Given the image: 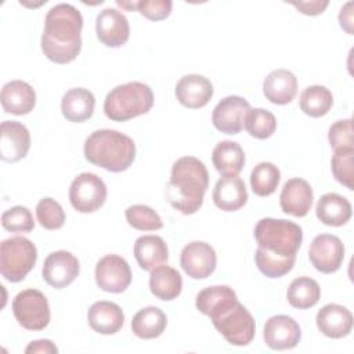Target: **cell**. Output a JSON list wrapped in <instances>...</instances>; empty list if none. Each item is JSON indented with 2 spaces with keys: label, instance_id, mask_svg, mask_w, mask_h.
<instances>
[{
  "label": "cell",
  "instance_id": "cell-1",
  "mask_svg": "<svg viewBox=\"0 0 354 354\" xmlns=\"http://www.w3.org/2000/svg\"><path fill=\"white\" fill-rule=\"evenodd\" d=\"M257 249L254 261L260 272L268 278H281L295 266L303 241V230L285 218L266 217L254 227Z\"/></svg>",
  "mask_w": 354,
  "mask_h": 354
},
{
  "label": "cell",
  "instance_id": "cell-2",
  "mask_svg": "<svg viewBox=\"0 0 354 354\" xmlns=\"http://www.w3.org/2000/svg\"><path fill=\"white\" fill-rule=\"evenodd\" d=\"M83 17L72 4L59 3L50 8L44 19L41 51L55 64L72 62L82 50Z\"/></svg>",
  "mask_w": 354,
  "mask_h": 354
},
{
  "label": "cell",
  "instance_id": "cell-3",
  "mask_svg": "<svg viewBox=\"0 0 354 354\" xmlns=\"http://www.w3.org/2000/svg\"><path fill=\"white\" fill-rule=\"evenodd\" d=\"M207 185L209 173L203 162L195 156H183L173 163L166 199L180 213L194 214L203 203Z\"/></svg>",
  "mask_w": 354,
  "mask_h": 354
},
{
  "label": "cell",
  "instance_id": "cell-4",
  "mask_svg": "<svg viewBox=\"0 0 354 354\" xmlns=\"http://www.w3.org/2000/svg\"><path fill=\"white\" fill-rule=\"evenodd\" d=\"M83 152L90 163L112 173H120L134 162L136 144L118 130L101 129L86 138Z\"/></svg>",
  "mask_w": 354,
  "mask_h": 354
},
{
  "label": "cell",
  "instance_id": "cell-5",
  "mask_svg": "<svg viewBox=\"0 0 354 354\" xmlns=\"http://www.w3.org/2000/svg\"><path fill=\"white\" fill-rule=\"evenodd\" d=\"M153 105L151 87L141 82H129L113 87L105 97L104 112L113 122H124L148 113Z\"/></svg>",
  "mask_w": 354,
  "mask_h": 354
},
{
  "label": "cell",
  "instance_id": "cell-6",
  "mask_svg": "<svg viewBox=\"0 0 354 354\" xmlns=\"http://www.w3.org/2000/svg\"><path fill=\"white\" fill-rule=\"evenodd\" d=\"M37 260L35 243L25 236H11L0 243V272L10 282H21Z\"/></svg>",
  "mask_w": 354,
  "mask_h": 354
},
{
  "label": "cell",
  "instance_id": "cell-7",
  "mask_svg": "<svg viewBox=\"0 0 354 354\" xmlns=\"http://www.w3.org/2000/svg\"><path fill=\"white\" fill-rule=\"evenodd\" d=\"M212 322L217 332L234 346H246L254 337V318L239 301L220 315L212 318Z\"/></svg>",
  "mask_w": 354,
  "mask_h": 354
},
{
  "label": "cell",
  "instance_id": "cell-8",
  "mask_svg": "<svg viewBox=\"0 0 354 354\" xmlns=\"http://www.w3.org/2000/svg\"><path fill=\"white\" fill-rule=\"evenodd\" d=\"M12 313L18 324L28 330H43L50 322L47 297L37 289H25L12 300Z\"/></svg>",
  "mask_w": 354,
  "mask_h": 354
},
{
  "label": "cell",
  "instance_id": "cell-9",
  "mask_svg": "<svg viewBox=\"0 0 354 354\" xmlns=\"http://www.w3.org/2000/svg\"><path fill=\"white\" fill-rule=\"evenodd\" d=\"M106 185L94 173H80L69 187V202L80 213H93L106 201Z\"/></svg>",
  "mask_w": 354,
  "mask_h": 354
},
{
  "label": "cell",
  "instance_id": "cell-10",
  "mask_svg": "<svg viewBox=\"0 0 354 354\" xmlns=\"http://www.w3.org/2000/svg\"><path fill=\"white\" fill-rule=\"evenodd\" d=\"M308 259L317 271L324 274L336 272L344 260L343 242L336 235L319 234L310 245Z\"/></svg>",
  "mask_w": 354,
  "mask_h": 354
},
{
  "label": "cell",
  "instance_id": "cell-11",
  "mask_svg": "<svg viewBox=\"0 0 354 354\" xmlns=\"http://www.w3.org/2000/svg\"><path fill=\"white\" fill-rule=\"evenodd\" d=\"M94 274L98 288L109 293H122L131 282L130 266L118 254H106L100 259Z\"/></svg>",
  "mask_w": 354,
  "mask_h": 354
},
{
  "label": "cell",
  "instance_id": "cell-12",
  "mask_svg": "<svg viewBox=\"0 0 354 354\" xmlns=\"http://www.w3.org/2000/svg\"><path fill=\"white\" fill-rule=\"evenodd\" d=\"M180 264L188 277L194 279H205L214 272L217 256L209 243L194 241L183 248Z\"/></svg>",
  "mask_w": 354,
  "mask_h": 354
},
{
  "label": "cell",
  "instance_id": "cell-13",
  "mask_svg": "<svg viewBox=\"0 0 354 354\" xmlns=\"http://www.w3.org/2000/svg\"><path fill=\"white\" fill-rule=\"evenodd\" d=\"M79 270V260L75 254L66 250H57L46 257L41 275L50 286L62 289L76 279Z\"/></svg>",
  "mask_w": 354,
  "mask_h": 354
},
{
  "label": "cell",
  "instance_id": "cell-14",
  "mask_svg": "<svg viewBox=\"0 0 354 354\" xmlns=\"http://www.w3.org/2000/svg\"><path fill=\"white\" fill-rule=\"evenodd\" d=\"M249 102L239 95H228L223 98L213 109V126L225 134H238L243 129Z\"/></svg>",
  "mask_w": 354,
  "mask_h": 354
},
{
  "label": "cell",
  "instance_id": "cell-15",
  "mask_svg": "<svg viewBox=\"0 0 354 354\" xmlns=\"http://www.w3.org/2000/svg\"><path fill=\"white\" fill-rule=\"evenodd\" d=\"M264 343L272 350H289L301 339L299 324L289 315H274L267 319L263 330Z\"/></svg>",
  "mask_w": 354,
  "mask_h": 354
},
{
  "label": "cell",
  "instance_id": "cell-16",
  "mask_svg": "<svg viewBox=\"0 0 354 354\" xmlns=\"http://www.w3.org/2000/svg\"><path fill=\"white\" fill-rule=\"evenodd\" d=\"M95 33L106 47H122L130 36L127 18L116 8H104L95 18Z\"/></svg>",
  "mask_w": 354,
  "mask_h": 354
},
{
  "label": "cell",
  "instance_id": "cell-17",
  "mask_svg": "<svg viewBox=\"0 0 354 354\" xmlns=\"http://www.w3.org/2000/svg\"><path fill=\"white\" fill-rule=\"evenodd\" d=\"M30 148V134L25 124L17 120H4L0 127V158L14 163L24 159Z\"/></svg>",
  "mask_w": 354,
  "mask_h": 354
},
{
  "label": "cell",
  "instance_id": "cell-18",
  "mask_svg": "<svg viewBox=\"0 0 354 354\" xmlns=\"http://www.w3.org/2000/svg\"><path fill=\"white\" fill-rule=\"evenodd\" d=\"M313 188L304 178H290L288 180L281 191L279 195V205L283 213L295 216V217H304L311 206H313Z\"/></svg>",
  "mask_w": 354,
  "mask_h": 354
},
{
  "label": "cell",
  "instance_id": "cell-19",
  "mask_svg": "<svg viewBox=\"0 0 354 354\" xmlns=\"http://www.w3.org/2000/svg\"><path fill=\"white\" fill-rule=\"evenodd\" d=\"M174 93L181 105L189 109H198L205 106L213 97V84L207 77L191 73L177 82Z\"/></svg>",
  "mask_w": 354,
  "mask_h": 354
},
{
  "label": "cell",
  "instance_id": "cell-20",
  "mask_svg": "<svg viewBox=\"0 0 354 354\" xmlns=\"http://www.w3.org/2000/svg\"><path fill=\"white\" fill-rule=\"evenodd\" d=\"M319 332L330 339H340L350 335L353 329V314L340 304H325L315 317Z\"/></svg>",
  "mask_w": 354,
  "mask_h": 354
},
{
  "label": "cell",
  "instance_id": "cell-21",
  "mask_svg": "<svg viewBox=\"0 0 354 354\" xmlns=\"http://www.w3.org/2000/svg\"><path fill=\"white\" fill-rule=\"evenodd\" d=\"M0 101L6 113L21 116L33 111L36 93L29 83L24 80H11L3 86Z\"/></svg>",
  "mask_w": 354,
  "mask_h": 354
},
{
  "label": "cell",
  "instance_id": "cell-22",
  "mask_svg": "<svg viewBox=\"0 0 354 354\" xmlns=\"http://www.w3.org/2000/svg\"><path fill=\"white\" fill-rule=\"evenodd\" d=\"M214 205L224 212H236L248 202V191L243 180L238 176L221 177L212 192Z\"/></svg>",
  "mask_w": 354,
  "mask_h": 354
},
{
  "label": "cell",
  "instance_id": "cell-23",
  "mask_svg": "<svg viewBox=\"0 0 354 354\" xmlns=\"http://www.w3.org/2000/svg\"><path fill=\"white\" fill-rule=\"evenodd\" d=\"M87 321L90 328L101 335H113L119 332L124 322L122 308L113 301H95L87 311Z\"/></svg>",
  "mask_w": 354,
  "mask_h": 354
},
{
  "label": "cell",
  "instance_id": "cell-24",
  "mask_svg": "<svg viewBox=\"0 0 354 354\" xmlns=\"http://www.w3.org/2000/svg\"><path fill=\"white\" fill-rule=\"evenodd\" d=\"M263 93L272 104H289L297 93V79L288 69H274L264 77Z\"/></svg>",
  "mask_w": 354,
  "mask_h": 354
},
{
  "label": "cell",
  "instance_id": "cell-25",
  "mask_svg": "<svg viewBox=\"0 0 354 354\" xmlns=\"http://www.w3.org/2000/svg\"><path fill=\"white\" fill-rule=\"evenodd\" d=\"M238 301L236 293L227 285H214L202 289L196 295V308L210 319L220 315Z\"/></svg>",
  "mask_w": 354,
  "mask_h": 354
},
{
  "label": "cell",
  "instance_id": "cell-26",
  "mask_svg": "<svg viewBox=\"0 0 354 354\" xmlns=\"http://www.w3.org/2000/svg\"><path fill=\"white\" fill-rule=\"evenodd\" d=\"M95 98L93 93L83 87L68 90L61 100V111L66 120L82 123L93 116Z\"/></svg>",
  "mask_w": 354,
  "mask_h": 354
},
{
  "label": "cell",
  "instance_id": "cell-27",
  "mask_svg": "<svg viewBox=\"0 0 354 354\" xmlns=\"http://www.w3.org/2000/svg\"><path fill=\"white\" fill-rule=\"evenodd\" d=\"M351 203L347 198L328 192L322 195L315 206V214L321 223L330 227L344 225L351 218Z\"/></svg>",
  "mask_w": 354,
  "mask_h": 354
},
{
  "label": "cell",
  "instance_id": "cell-28",
  "mask_svg": "<svg viewBox=\"0 0 354 354\" xmlns=\"http://www.w3.org/2000/svg\"><path fill=\"white\" fill-rule=\"evenodd\" d=\"M134 257L144 271H151L167 261V245L159 235L138 236L134 243Z\"/></svg>",
  "mask_w": 354,
  "mask_h": 354
},
{
  "label": "cell",
  "instance_id": "cell-29",
  "mask_svg": "<svg viewBox=\"0 0 354 354\" xmlns=\"http://www.w3.org/2000/svg\"><path fill=\"white\" fill-rule=\"evenodd\" d=\"M149 289L155 297L170 301L181 293L183 278L176 268L162 264L151 270Z\"/></svg>",
  "mask_w": 354,
  "mask_h": 354
},
{
  "label": "cell",
  "instance_id": "cell-30",
  "mask_svg": "<svg viewBox=\"0 0 354 354\" xmlns=\"http://www.w3.org/2000/svg\"><path fill=\"white\" fill-rule=\"evenodd\" d=\"M212 162L223 177L238 176L245 165V152L235 141H220L212 152Z\"/></svg>",
  "mask_w": 354,
  "mask_h": 354
},
{
  "label": "cell",
  "instance_id": "cell-31",
  "mask_svg": "<svg viewBox=\"0 0 354 354\" xmlns=\"http://www.w3.org/2000/svg\"><path fill=\"white\" fill-rule=\"evenodd\" d=\"M167 325L165 313L155 306L141 308L131 319V330L140 339L159 337Z\"/></svg>",
  "mask_w": 354,
  "mask_h": 354
},
{
  "label": "cell",
  "instance_id": "cell-32",
  "mask_svg": "<svg viewBox=\"0 0 354 354\" xmlns=\"http://www.w3.org/2000/svg\"><path fill=\"white\" fill-rule=\"evenodd\" d=\"M321 297V288L318 282L310 277L295 278L286 292L289 304L299 310L314 307Z\"/></svg>",
  "mask_w": 354,
  "mask_h": 354
},
{
  "label": "cell",
  "instance_id": "cell-33",
  "mask_svg": "<svg viewBox=\"0 0 354 354\" xmlns=\"http://www.w3.org/2000/svg\"><path fill=\"white\" fill-rule=\"evenodd\" d=\"M300 109L311 116L321 118L329 112L333 105V95L325 86L314 84L306 87L300 94Z\"/></svg>",
  "mask_w": 354,
  "mask_h": 354
},
{
  "label": "cell",
  "instance_id": "cell-34",
  "mask_svg": "<svg viewBox=\"0 0 354 354\" xmlns=\"http://www.w3.org/2000/svg\"><path fill=\"white\" fill-rule=\"evenodd\" d=\"M281 181L279 169L271 162H261L250 173V187L257 196H268L275 192Z\"/></svg>",
  "mask_w": 354,
  "mask_h": 354
},
{
  "label": "cell",
  "instance_id": "cell-35",
  "mask_svg": "<svg viewBox=\"0 0 354 354\" xmlns=\"http://www.w3.org/2000/svg\"><path fill=\"white\" fill-rule=\"evenodd\" d=\"M243 127L252 137L257 140H266L271 137L277 130V119L267 109L249 108L245 116Z\"/></svg>",
  "mask_w": 354,
  "mask_h": 354
},
{
  "label": "cell",
  "instance_id": "cell-36",
  "mask_svg": "<svg viewBox=\"0 0 354 354\" xmlns=\"http://www.w3.org/2000/svg\"><path fill=\"white\" fill-rule=\"evenodd\" d=\"M129 225L138 231H156L163 227L160 216L147 205H133L124 212Z\"/></svg>",
  "mask_w": 354,
  "mask_h": 354
},
{
  "label": "cell",
  "instance_id": "cell-37",
  "mask_svg": "<svg viewBox=\"0 0 354 354\" xmlns=\"http://www.w3.org/2000/svg\"><path fill=\"white\" fill-rule=\"evenodd\" d=\"M353 158H354V148H340V149H335V153L330 159L333 177L348 189H354Z\"/></svg>",
  "mask_w": 354,
  "mask_h": 354
},
{
  "label": "cell",
  "instance_id": "cell-38",
  "mask_svg": "<svg viewBox=\"0 0 354 354\" xmlns=\"http://www.w3.org/2000/svg\"><path fill=\"white\" fill-rule=\"evenodd\" d=\"M36 217L39 224L50 231L59 230L65 223L62 206L53 198H43L36 206Z\"/></svg>",
  "mask_w": 354,
  "mask_h": 354
},
{
  "label": "cell",
  "instance_id": "cell-39",
  "mask_svg": "<svg viewBox=\"0 0 354 354\" xmlns=\"http://www.w3.org/2000/svg\"><path fill=\"white\" fill-rule=\"evenodd\" d=\"M1 225L10 232H30L35 228V221L28 207L14 206L1 214Z\"/></svg>",
  "mask_w": 354,
  "mask_h": 354
},
{
  "label": "cell",
  "instance_id": "cell-40",
  "mask_svg": "<svg viewBox=\"0 0 354 354\" xmlns=\"http://www.w3.org/2000/svg\"><path fill=\"white\" fill-rule=\"evenodd\" d=\"M328 140L333 149L354 148L353 140V120L342 119L335 122L328 131Z\"/></svg>",
  "mask_w": 354,
  "mask_h": 354
},
{
  "label": "cell",
  "instance_id": "cell-41",
  "mask_svg": "<svg viewBox=\"0 0 354 354\" xmlns=\"http://www.w3.org/2000/svg\"><path fill=\"white\" fill-rule=\"evenodd\" d=\"M173 3L170 0H141L137 1L136 10L151 21H162L171 12Z\"/></svg>",
  "mask_w": 354,
  "mask_h": 354
},
{
  "label": "cell",
  "instance_id": "cell-42",
  "mask_svg": "<svg viewBox=\"0 0 354 354\" xmlns=\"http://www.w3.org/2000/svg\"><path fill=\"white\" fill-rule=\"evenodd\" d=\"M301 14L306 15H318L325 11L329 1L328 0H313V1H290Z\"/></svg>",
  "mask_w": 354,
  "mask_h": 354
},
{
  "label": "cell",
  "instance_id": "cell-43",
  "mask_svg": "<svg viewBox=\"0 0 354 354\" xmlns=\"http://www.w3.org/2000/svg\"><path fill=\"white\" fill-rule=\"evenodd\" d=\"M25 353L26 354H30V353H46V354H55L58 353V348L57 346L48 340V339H40V340H35V342H30L28 344V347L25 348Z\"/></svg>",
  "mask_w": 354,
  "mask_h": 354
},
{
  "label": "cell",
  "instance_id": "cell-44",
  "mask_svg": "<svg viewBox=\"0 0 354 354\" xmlns=\"http://www.w3.org/2000/svg\"><path fill=\"white\" fill-rule=\"evenodd\" d=\"M339 22L342 29L348 35H353V1L346 3L339 12Z\"/></svg>",
  "mask_w": 354,
  "mask_h": 354
},
{
  "label": "cell",
  "instance_id": "cell-45",
  "mask_svg": "<svg viewBox=\"0 0 354 354\" xmlns=\"http://www.w3.org/2000/svg\"><path fill=\"white\" fill-rule=\"evenodd\" d=\"M116 3L122 8H126V10H130V11L136 10V4H137V1H120V0H116Z\"/></svg>",
  "mask_w": 354,
  "mask_h": 354
}]
</instances>
